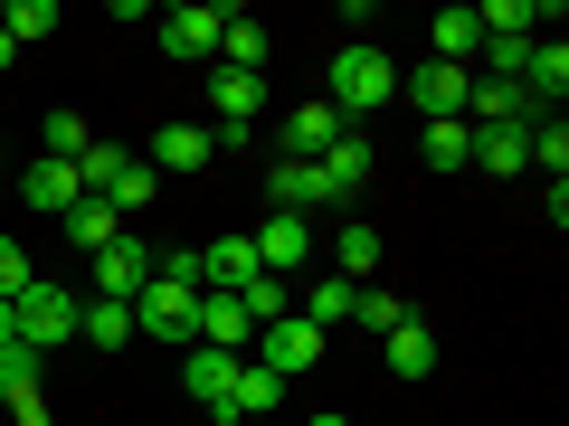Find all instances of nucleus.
Segmentation results:
<instances>
[{"label":"nucleus","mask_w":569,"mask_h":426,"mask_svg":"<svg viewBox=\"0 0 569 426\" xmlns=\"http://www.w3.org/2000/svg\"><path fill=\"white\" fill-rule=\"evenodd\" d=\"M399 294H380V284H361V304H351V323H370V332H389V323H399Z\"/></svg>","instance_id":"obj_36"},{"label":"nucleus","mask_w":569,"mask_h":426,"mask_svg":"<svg viewBox=\"0 0 569 426\" xmlns=\"http://www.w3.org/2000/svg\"><path fill=\"white\" fill-rule=\"evenodd\" d=\"M209 104H219V123H209V142H247V123H257L266 104V77H238V67H209Z\"/></svg>","instance_id":"obj_7"},{"label":"nucleus","mask_w":569,"mask_h":426,"mask_svg":"<svg viewBox=\"0 0 569 426\" xmlns=\"http://www.w3.org/2000/svg\"><path fill=\"white\" fill-rule=\"evenodd\" d=\"M247 246H257V265H266V275H284V284L323 265V246H313V219H284V209H276V219H266Z\"/></svg>","instance_id":"obj_5"},{"label":"nucleus","mask_w":569,"mask_h":426,"mask_svg":"<svg viewBox=\"0 0 569 426\" xmlns=\"http://www.w3.org/2000/svg\"><path fill=\"white\" fill-rule=\"evenodd\" d=\"M475 48H485L475 10H437V20H427V58L437 67H475Z\"/></svg>","instance_id":"obj_18"},{"label":"nucleus","mask_w":569,"mask_h":426,"mask_svg":"<svg viewBox=\"0 0 569 426\" xmlns=\"http://www.w3.org/2000/svg\"><path fill=\"white\" fill-rule=\"evenodd\" d=\"M475 29H485V39H531V29H560V10H541V0H485Z\"/></svg>","instance_id":"obj_21"},{"label":"nucleus","mask_w":569,"mask_h":426,"mask_svg":"<svg viewBox=\"0 0 569 426\" xmlns=\"http://www.w3.org/2000/svg\"><path fill=\"white\" fill-rule=\"evenodd\" d=\"M219 142H209V123H162L152 133V171H200Z\"/></svg>","instance_id":"obj_22"},{"label":"nucleus","mask_w":569,"mask_h":426,"mask_svg":"<svg viewBox=\"0 0 569 426\" xmlns=\"http://www.w3.org/2000/svg\"><path fill=\"white\" fill-rule=\"evenodd\" d=\"M466 133H475V162H485V171H531V123H466Z\"/></svg>","instance_id":"obj_23"},{"label":"nucleus","mask_w":569,"mask_h":426,"mask_svg":"<svg viewBox=\"0 0 569 426\" xmlns=\"http://www.w3.org/2000/svg\"><path fill=\"white\" fill-rule=\"evenodd\" d=\"M418 152H427V171H475V133L466 123H427Z\"/></svg>","instance_id":"obj_32"},{"label":"nucleus","mask_w":569,"mask_h":426,"mask_svg":"<svg viewBox=\"0 0 569 426\" xmlns=\"http://www.w3.org/2000/svg\"><path fill=\"white\" fill-rule=\"evenodd\" d=\"M67 237L96 256V246H114V237H123V209H114V200H77V209H67Z\"/></svg>","instance_id":"obj_29"},{"label":"nucleus","mask_w":569,"mask_h":426,"mask_svg":"<svg viewBox=\"0 0 569 426\" xmlns=\"http://www.w3.org/2000/svg\"><path fill=\"white\" fill-rule=\"evenodd\" d=\"M323 104L342 123H361V114H380V104H399V67L380 58L370 39H351L342 58H332V77H323Z\"/></svg>","instance_id":"obj_1"},{"label":"nucleus","mask_w":569,"mask_h":426,"mask_svg":"<svg viewBox=\"0 0 569 426\" xmlns=\"http://www.w3.org/2000/svg\"><path fill=\"white\" fill-rule=\"evenodd\" d=\"M0 190H10V171H0Z\"/></svg>","instance_id":"obj_40"},{"label":"nucleus","mask_w":569,"mask_h":426,"mask_svg":"<svg viewBox=\"0 0 569 426\" xmlns=\"http://www.w3.org/2000/svg\"><path fill=\"white\" fill-rule=\"evenodd\" d=\"M142 284H152V246H142L133 227H123L114 246H96V294H104V304H133Z\"/></svg>","instance_id":"obj_10"},{"label":"nucleus","mask_w":569,"mask_h":426,"mask_svg":"<svg viewBox=\"0 0 569 426\" xmlns=\"http://www.w3.org/2000/svg\"><path fill=\"white\" fill-rule=\"evenodd\" d=\"M342 133H351V123L332 114V104H295V114H284V162H323Z\"/></svg>","instance_id":"obj_12"},{"label":"nucleus","mask_w":569,"mask_h":426,"mask_svg":"<svg viewBox=\"0 0 569 426\" xmlns=\"http://www.w3.org/2000/svg\"><path fill=\"white\" fill-rule=\"evenodd\" d=\"M20 200H29V209H58V219H67V209L86 200V190H77V162H48V152H39V162H20Z\"/></svg>","instance_id":"obj_16"},{"label":"nucleus","mask_w":569,"mask_h":426,"mask_svg":"<svg viewBox=\"0 0 569 426\" xmlns=\"http://www.w3.org/2000/svg\"><path fill=\"white\" fill-rule=\"evenodd\" d=\"M86 142H96V133H86V114H77V104H58L48 133H39V152H48V162H86Z\"/></svg>","instance_id":"obj_33"},{"label":"nucleus","mask_w":569,"mask_h":426,"mask_svg":"<svg viewBox=\"0 0 569 426\" xmlns=\"http://www.w3.org/2000/svg\"><path fill=\"white\" fill-rule=\"evenodd\" d=\"M247 426H266V417H247Z\"/></svg>","instance_id":"obj_41"},{"label":"nucleus","mask_w":569,"mask_h":426,"mask_svg":"<svg viewBox=\"0 0 569 426\" xmlns=\"http://www.w3.org/2000/svg\"><path fill=\"white\" fill-rule=\"evenodd\" d=\"M266 407H284V379H276V369H257V361H247V369H238V388H228V426L266 417Z\"/></svg>","instance_id":"obj_27"},{"label":"nucleus","mask_w":569,"mask_h":426,"mask_svg":"<svg viewBox=\"0 0 569 426\" xmlns=\"http://www.w3.org/2000/svg\"><path fill=\"white\" fill-rule=\"evenodd\" d=\"M219 67H238V77H257V67H266V29L247 20V10H228V29H219Z\"/></svg>","instance_id":"obj_30"},{"label":"nucleus","mask_w":569,"mask_h":426,"mask_svg":"<svg viewBox=\"0 0 569 426\" xmlns=\"http://www.w3.org/2000/svg\"><path fill=\"white\" fill-rule=\"evenodd\" d=\"M266 200H276L284 219H313V209H323V171H313V162H284V152H276V171H266Z\"/></svg>","instance_id":"obj_17"},{"label":"nucleus","mask_w":569,"mask_h":426,"mask_svg":"<svg viewBox=\"0 0 569 426\" xmlns=\"http://www.w3.org/2000/svg\"><path fill=\"white\" fill-rule=\"evenodd\" d=\"M313 361H323V332H313L305 313H284V323L257 332V369H276V379H305Z\"/></svg>","instance_id":"obj_8"},{"label":"nucleus","mask_w":569,"mask_h":426,"mask_svg":"<svg viewBox=\"0 0 569 426\" xmlns=\"http://www.w3.org/2000/svg\"><path fill=\"white\" fill-rule=\"evenodd\" d=\"M39 351H29V342H0V398H39Z\"/></svg>","instance_id":"obj_34"},{"label":"nucleus","mask_w":569,"mask_h":426,"mask_svg":"<svg viewBox=\"0 0 569 426\" xmlns=\"http://www.w3.org/2000/svg\"><path fill=\"white\" fill-rule=\"evenodd\" d=\"M247 275H257V246H247V237H219V246H200V294H238Z\"/></svg>","instance_id":"obj_20"},{"label":"nucleus","mask_w":569,"mask_h":426,"mask_svg":"<svg viewBox=\"0 0 569 426\" xmlns=\"http://www.w3.org/2000/svg\"><path fill=\"white\" fill-rule=\"evenodd\" d=\"M427 369H437V332H427L418 313H399V323H389V379H427Z\"/></svg>","instance_id":"obj_19"},{"label":"nucleus","mask_w":569,"mask_h":426,"mask_svg":"<svg viewBox=\"0 0 569 426\" xmlns=\"http://www.w3.org/2000/svg\"><path fill=\"white\" fill-rule=\"evenodd\" d=\"M466 123H541V104H531L512 77H475L466 85Z\"/></svg>","instance_id":"obj_13"},{"label":"nucleus","mask_w":569,"mask_h":426,"mask_svg":"<svg viewBox=\"0 0 569 426\" xmlns=\"http://www.w3.org/2000/svg\"><path fill=\"white\" fill-rule=\"evenodd\" d=\"M313 426H351V417H332V407H313Z\"/></svg>","instance_id":"obj_38"},{"label":"nucleus","mask_w":569,"mask_h":426,"mask_svg":"<svg viewBox=\"0 0 569 426\" xmlns=\"http://www.w3.org/2000/svg\"><path fill=\"white\" fill-rule=\"evenodd\" d=\"M370 265H380V227H361V219H351L342 237H332L323 275H342V284H370Z\"/></svg>","instance_id":"obj_25"},{"label":"nucleus","mask_w":569,"mask_h":426,"mask_svg":"<svg viewBox=\"0 0 569 426\" xmlns=\"http://www.w3.org/2000/svg\"><path fill=\"white\" fill-rule=\"evenodd\" d=\"M522 142H531V171H541V181H569V123L560 114H541Z\"/></svg>","instance_id":"obj_31"},{"label":"nucleus","mask_w":569,"mask_h":426,"mask_svg":"<svg viewBox=\"0 0 569 426\" xmlns=\"http://www.w3.org/2000/svg\"><path fill=\"white\" fill-rule=\"evenodd\" d=\"M351 304H361V284H342V275H323V265H313V284H305V323L313 332H332V323H351Z\"/></svg>","instance_id":"obj_24"},{"label":"nucleus","mask_w":569,"mask_h":426,"mask_svg":"<svg viewBox=\"0 0 569 426\" xmlns=\"http://www.w3.org/2000/svg\"><path fill=\"white\" fill-rule=\"evenodd\" d=\"M77 342L123 351V342H133V304H104V294H86V304H77Z\"/></svg>","instance_id":"obj_26"},{"label":"nucleus","mask_w":569,"mask_h":426,"mask_svg":"<svg viewBox=\"0 0 569 426\" xmlns=\"http://www.w3.org/2000/svg\"><path fill=\"white\" fill-rule=\"evenodd\" d=\"M29 284H39V265H29V246H20V237H0V304H20Z\"/></svg>","instance_id":"obj_35"},{"label":"nucleus","mask_w":569,"mask_h":426,"mask_svg":"<svg viewBox=\"0 0 569 426\" xmlns=\"http://www.w3.org/2000/svg\"><path fill=\"white\" fill-rule=\"evenodd\" d=\"M238 304H247V323H284V313H295V284H284V275H266V265H257V275H247L238 284Z\"/></svg>","instance_id":"obj_28"},{"label":"nucleus","mask_w":569,"mask_h":426,"mask_svg":"<svg viewBox=\"0 0 569 426\" xmlns=\"http://www.w3.org/2000/svg\"><path fill=\"white\" fill-rule=\"evenodd\" d=\"M133 332H152V342H200V284H181V275H152L133 294Z\"/></svg>","instance_id":"obj_4"},{"label":"nucleus","mask_w":569,"mask_h":426,"mask_svg":"<svg viewBox=\"0 0 569 426\" xmlns=\"http://www.w3.org/2000/svg\"><path fill=\"white\" fill-rule=\"evenodd\" d=\"M466 85H475V67H437V58H427V67L399 77V95L418 104L427 123H466Z\"/></svg>","instance_id":"obj_6"},{"label":"nucleus","mask_w":569,"mask_h":426,"mask_svg":"<svg viewBox=\"0 0 569 426\" xmlns=\"http://www.w3.org/2000/svg\"><path fill=\"white\" fill-rule=\"evenodd\" d=\"M77 304H86V294H67V284L39 275L20 304H10V342H29L39 361H48V351H67V342H77Z\"/></svg>","instance_id":"obj_3"},{"label":"nucleus","mask_w":569,"mask_h":426,"mask_svg":"<svg viewBox=\"0 0 569 426\" xmlns=\"http://www.w3.org/2000/svg\"><path fill=\"white\" fill-rule=\"evenodd\" d=\"M0 342H10V304H0Z\"/></svg>","instance_id":"obj_39"},{"label":"nucleus","mask_w":569,"mask_h":426,"mask_svg":"<svg viewBox=\"0 0 569 426\" xmlns=\"http://www.w3.org/2000/svg\"><path fill=\"white\" fill-rule=\"evenodd\" d=\"M313 171H323V200H361L380 162H370V142H361V133H342V142H332V152H323Z\"/></svg>","instance_id":"obj_14"},{"label":"nucleus","mask_w":569,"mask_h":426,"mask_svg":"<svg viewBox=\"0 0 569 426\" xmlns=\"http://www.w3.org/2000/svg\"><path fill=\"white\" fill-rule=\"evenodd\" d=\"M200 342H209V351H238V361L257 351V323H247L238 294H200Z\"/></svg>","instance_id":"obj_15"},{"label":"nucleus","mask_w":569,"mask_h":426,"mask_svg":"<svg viewBox=\"0 0 569 426\" xmlns=\"http://www.w3.org/2000/svg\"><path fill=\"white\" fill-rule=\"evenodd\" d=\"M10 67H20V39H10V29H0V77H10Z\"/></svg>","instance_id":"obj_37"},{"label":"nucleus","mask_w":569,"mask_h":426,"mask_svg":"<svg viewBox=\"0 0 569 426\" xmlns=\"http://www.w3.org/2000/svg\"><path fill=\"white\" fill-rule=\"evenodd\" d=\"M238 369H247L238 351H209V342H190V351H181V388L209 407V417H228V388H238Z\"/></svg>","instance_id":"obj_11"},{"label":"nucleus","mask_w":569,"mask_h":426,"mask_svg":"<svg viewBox=\"0 0 569 426\" xmlns=\"http://www.w3.org/2000/svg\"><path fill=\"white\" fill-rule=\"evenodd\" d=\"M219 29H228V10H219V0H181V10H162V48H171L181 67L219 58Z\"/></svg>","instance_id":"obj_9"},{"label":"nucleus","mask_w":569,"mask_h":426,"mask_svg":"<svg viewBox=\"0 0 569 426\" xmlns=\"http://www.w3.org/2000/svg\"><path fill=\"white\" fill-rule=\"evenodd\" d=\"M77 190H86V200H114L123 219H133V209H152V200H162V171L142 162V152H123V142H86Z\"/></svg>","instance_id":"obj_2"}]
</instances>
